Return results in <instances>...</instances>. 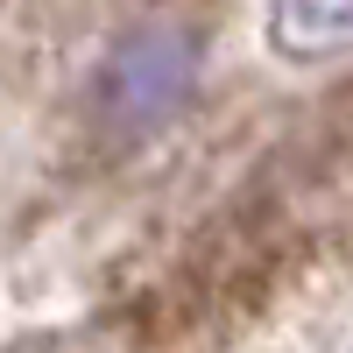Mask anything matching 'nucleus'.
Segmentation results:
<instances>
[{"mask_svg":"<svg viewBox=\"0 0 353 353\" xmlns=\"http://www.w3.org/2000/svg\"><path fill=\"white\" fill-rule=\"evenodd\" d=\"M198 85V36L184 21H141L99 64V113L121 134H149L163 128Z\"/></svg>","mask_w":353,"mask_h":353,"instance_id":"obj_1","label":"nucleus"}]
</instances>
